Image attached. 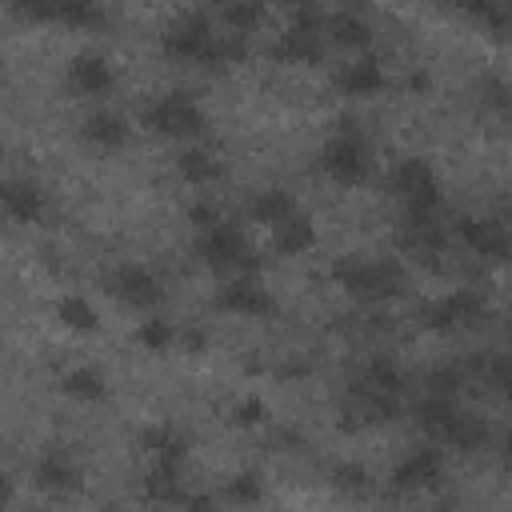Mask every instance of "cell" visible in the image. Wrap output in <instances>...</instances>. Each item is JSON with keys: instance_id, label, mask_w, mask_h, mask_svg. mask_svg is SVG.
<instances>
[{"instance_id": "obj_29", "label": "cell", "mask_w": 512, "mask_h": 512, "mask_svg": "<svg viewBox=\"0 0 512 512\" xmlns=\"http://www.w3.org/2000/svg\"><path fill=\"white\" fill-rule=\"evenodd\" d=\"M176 168H180V176H184V180H192V184H208V180H216V176H220V164H216L208 152H200V148L184 152V156L176 160Z\"/></svg>"}, {"instance_id": "obj_23", "label": "cell", "mask_w": 512, "mask_h": 512, "mask_svg": "<svg viewBox=\"0 0 512 512\" xmlns=\"http://www.w3.org/2000/svg\"><path fill=\"white\" fill-rule=\"evenodd\" d=\"M260 224H284L288 216H296V200L284 192V188H268V192H260L256 200H252V208H248Z\"/></svg>"}, {"instance_id": "obj_6", "label": "cell", "mask_w": 512, "mask_h": 512, "mask_svg": "<svg viewBox=\"0 0 512 512\" xmlns=\"http://www.w3.org/2000/svg\"><path fill=\"white\" fill-rule=\"evenodd\" d=\"M392 188L408 204V212H436V204H440V184H436V172L428 168V160H404L392 172Z\"/></svg>"}, {"instance_id": "obj_36", "label": "cell", "mask_w": 512, "mask_h": 512, "mask_svg": "<svg viewBox=\"0 0 512 512\" xmlns=\"http://www.w3.org/2000/svg\"><path fill=\"white\" fill-rule=\"evenodd\" d=\"M428 388H432V396H456V388H460V368H436V372L428 376Z\"/></svg>"}, {"instance_id": "obj_13", "label": "cell", "mask_w": 512, "mask_h": 512, "mask_svg": "<svg viewBox=\"0 0 512 512\" xmlns=\"http://www.w3.org/2000/svg\"><path fill=\"white\" fill-rule=\"evenodd\" d=\"M68 88L80 92V96H100L112 88V64L96 52H80L72 64H68Z\"/></svg>"}, {"instance_id": "obj_16", "label": "cell", "mask_w": 512, "mask_h": 512, "mask_svg": "<svg viewBox=\"0 0 512 512\" xmlns=\"http://www.w3.org/2000/svg\"><path fill=\"white\" fill-rule=\"evenodd\" d=\"M144 496L152 504H184L188 492L180 484V464H168V460H156V468L144 476Z\"/></svg>"}, {"instance_id": "obj_43", "label": "cell", "mask_w": 512, "mask_h": 512, "mask_svg": "<svg viewBox=\"0 0 512 512\" xmlns=\"http://www.w3.org/2000/svg\"><path fill=\"white\" fill-rule=\"evenodd\" d=\"M436 512H448V508H436Z\"/></svg>"}, {"instance_id": "obj_22", "label": "cell", "mask_w": 512, "mask_h": 512, "mask_svg": "<svg viewBox=\"0 0 512 512\" xmlns=\"http://www.w3.org/2000/svg\"><path fill=\"white\" fill-rule=\"evenodd\" d=\"M316 244V228H312V220L308 216H288L284 224H276V248L284 252V256H296V252H308Z\"/></svg>"}, {"instance_id": "obj_25", "label": "cell", "mask_w": 512, "mask_h": 512, "mask_svg": "<svg viewBox=\"0 0 512 512\" xmlns=\"http://www.w3.org/2000/svg\"><path fill=\"white\" fill-rule=\"evenodd\" d=\"M56 316L68 324V328H76V332H92L100 320H96V308L84 300V296H60L56 300Z\"/></svg>"}, {"instance_id": "obj_27", "label": "cell", "mask_w": 512, "mask_h": 512, "mask_svg": "<svg viewBox=\"0 0 512 512\" xmlns=\"http://www.w3.org/2000/svg\"><path fill=\"white\" fill-rule=\"evenodd\" d=\"M332 484H336V492H344V496H356V500H364V496H372V476L360 468V464H336L332 468Z\"/></svg>"}, {"instance_id": "obj_7", "label": "cell", "mask_w": 512, "mask_h": 512, "mask_svg": "<svg viewBox=\"0 0 512 512\" xmlns=\"http://www.w3.org/2000/svg\"><path fill=\"white\" fill-rule=\"evenodd\" d=\"M484 312H488L484 296L476 288H460V292H452V296H444V300H436L428 308V324L440 328V332H448V328H472V324L484 320Z\"/></svg>"}, {"instance_id": "obj_24", "label": "cell", "mask_w": 512, "mask_h": 512, "mask_svg": "<svg viewBox=\"0 0 512 512\" xmlns=\"http://www.w3.org/2000/svg\"><path fill=\"white\" fill-rule=\"evenodd\" d=\"M484 440H488V424H484L480 416H468V412H460L456 424H452L448 436H444V444H452V448H460V452H476Z\"/></svg>"}, {"instance_id": "obj_9", "label": "cell", "mask_w": 512, "mask_h": 512, "mask_svg": "<svg viewBox=\"0 0 512 512\" xmlns=\"http://www.w3.org/2000/svg\"><path fill=\"white\" fill-rule=\"evenodd\" d=\"M216 304L224 312H236V316H268L272 312V292L260 280H252V276H240V280L220 288Z\"/></svg>"}, {"instance_id": "obj_33", "label": "cell", "mask_w": 512, "mask_h": 512, "mask_svg": "<svg viewBox=\"0 0 512 512\" xmlns=\"http://www.w3.org/2000/svg\"><path fill=\"white\" fill-rule=\"evenodd\" d=\"M136 340H140L148 352H164V348L172 344V324H168V320H144V324L136 328Z\"/></svg>"}, {"instance_id": "obj_30", "label": "cell", "mask_w": 512, "mask_h": 512, "mask_svg": "<svg viewBox=\"0 0 512 512\" xmlns=\"http://www.w3.org/2000/svg\"><path fill=\"white\" fill-rule=\"evenodd\" d=\"M364 384H368V388H376V392L396 396V392L404 388V376H400V368H396L388 356H376V360L368 364V372H364Z\"/></svg>"}, {"instance_id": "obj_11", "label": "cell", "mask_w": 512, "mask_h": 512, "mask_svg": "<svg viewBox=\"0 0 512 512\" xmlns=\"http://www.w3.org/2000/svg\"><path fill=\"white\" fill-rule=\"evenodd\" d=\"M396 240H400V248H408V252L432 256V252L444 248V228L436 224L432 212H408L404 224L396 228Z\"/></svg>"}, {"instance_id": "obj_34", "label": "cell", "mask_w": 512, "mask_h": 512, "mask_svg": "<svg viewBox=\"0 0 512 512\" xmlns=\"http://www.w3.org/2000/svg\"><path fill=\"white\" fill-rule=\"evenodd\" d=\"M464 12H468V16H476V20H488L492 28H508V24H512V8H500V4H492V0L464 4Z\"/></svg>"}, {"instance_id": "obj_19", "label": "cell", "mask_w": 512, "mask_h": 512, "mask_svg": "<svg viewBox=\"0 0 512 512\" xmlns=\"http://www.w3.org/2000/svg\"><path fill=\"white\" fill-rule=\"evenodd\" d=\"M320 52H324L320 36L300 32V28H288V32L276 40V48H272L276 60H292V64H312V60H320Z\"/></svg>"}, {"instance_id": "obj_39", "label": "cell", "mask_w": 512, "mask_h": 512, "mask_svg": "<svg viewBox=\"0 0 512 512\" xmlns=\"http://www.w3.org/2000/svg\"><path fill=\"white\" fill-rule=\"evenodd\" d=\"M188 216H192V224H200V228H204V232H208V228H216V224H220V216H216V208H208V204H196V208H192V212H188Z\"/></svg>"}, {"instance_id": "obj_42", "label": "cell", "mask_w": 512, "mask_h": 512, "mask_svg": "<svg viewBox=\"0 0 512 512\" xmlns=\"http://www.w3.org/2000/svg\"><path fill=\"white\" fill-rule=\"evenodd\" d=\"M504 464L512 468V436H508V444H504Z\"/></svg>"}, {"instance_id": "obj_41", "label": "cell", "mask_w": 512, "mask_h": 512, "mask_svg": "<svg viewBox=\"0 0 512 512\" xmlns=\"http://www.w3.org/2000/svg\"><path fill=\"white\" fill-rule=\"evenodd\" d=\"M184 348H188V352H200V348H204V332H200V328H188V332H184Z\"/></svg>"}, {"instance_id": "obj_2", "label": "cell", "mask_w": 512, "mask_h": 512, "mask_svg": "<svg viewBox=\"0 0 512 512\" xmlns=\"http://www.w3.org/2000/svg\"><path fill=\"white\" fill-rule=\"evenodd\" d=\"M340 128H344V132L332 136V140L320 148V168H324L336 184H360V180L368 176V148H364V140L352 132L348 120H344Z\"/></svg>"}, {"instance_id": "obj_12", "label": "cell", "mask_w": 512, "mask_h": 512, "mask_svg": "<svg viewBox=\"0 0 512 512\" xmlns=\"http://www.w3.org/2000/svg\"><path fill=\"white\" fill-rule=\"evenodd\" d=\"M32 476H36V484H40L44 492H76V488H80V468L72 464V456H68L64 448H48V452L36 460Z\"/></svg>"}, {"instance_id": "obj_3", "label": "cell", "mask_w": 512, "mask_h": 512, "mask_svg": "<svg viewBox=\"0 0 512 512\" xmlns=\"http://www.w3.org/2000/svg\"><path fill=\"white\" fill-rule=\"evenodd\" d=\"M196 252H200V260L212 264V268H256V256H252L244 232H240L236 224H228V220H220L216 228H208V232L196 240Z\"/></svg>"}, {"instance_id": "obj_1", "label": "cell", "mask_w": 512, "mask_h": 512, "mask_svg": "<svg viewBox=\"0 0 512 512\" xmlns=\"http://www.w3.org/2000/svg\"><path fill=\"white\" fill-rule=\"evenodd\" d=\"M336 284L356 300H388L404 292V268L396 260H356L344 256L332 264Z\"/></svg>"}, {"instance_id": "obj_18", "label": "cell", "mask_w": 512, "mask_h": 512, "mask_svg": "<svg viewBox=\"0 0 512 512\" xmlns=\"http://www.w3.org/2000/svg\"><path fill=\"white\" fill-rule=\"evenodd\" d=\"M80 136L96 148H120L128 140V124L116 116V112H92L84 124H80Z\"/></svg>"}, {"instance_id": "obj_32", "label": "cell", "mask_w": 512, "mask_h": 512, "mask_svg": "<svg viewBox=\"0 0 512 512\" xmlns=\"http://www.w3.org/2000/svg\"><path fill=\"white\" fill-rule=\"evenodd\" d=\"M224 496H228L232 504H256V500H260V476H256V472H236V476L228 480Z\"/></svg>"}, {"instance_id": "obj_17", "label": "cell", "mask_w": 512, "mask_h": 512, "mask_svg": "<svg viewBox=\"0 0 512 512\" xmlns=\"http://www.w3.org/2000/svg\"><path fill=\"white\" fill-rule=\"evenodd\" d=\"M340 88H344L348 96H372V92H380V88H384V68H380V60H372V56L352 60V64L340 72Z\"/></svg>"}, {"instance_id": "obj_5", "label": "cell", "mask_w": 512, "mask_h": 512, "mask_svg": "<svg viewBox=\"0 0 512 512\" xmlns=\"http://www.w3.org/2000/svg\"><path fill=\"white\" fill-rule=\"evenodd\" d=\"M144 124H148L152 132H164V136H196V132L204 128V112H200L184 92H172V96L148 104Z\"/></svg>"}, {"instance_id": "obj_35", "label": "cell", "mask_w": 512, "mask_h": 512, "mask_svg": "<svg viewBox=\"0 0 512 512\" xmlns=\"http://www.w3.org/2000/svg\"><path fill=\"white\" fill-rule=\"evenodd\" d=\"M60 20L64 24H100L104 20V12L100 8H92V4H60Z\"/></svg>"}, {"instance_id": "obj_8", "label": "cell", "mask_w": 512, "mask_h": 512, "mask_svg": "<svg viewBox=\"0 0 512 512\" xmlns=\"http://www.w3.org/2000/svg\"><path fill=\"white\" fill-rule=\"evenodd\" d=\"M108 288H112V296H116V300H124L128 308H156V304H160V296H164L160 280H156L144 264H120V268L112 272Z\"/></svg>"}, {"instance_id": "obj_40", "label": "cell", "mask_w": 512, "mask_h": 512, "mask_svg": "<svg viewBox=\"0 0 512 512\" xmlns=\"http://www.w3.org/2000/svg\"><path fill=\"white\" fill-rule=\"evenodd\" d=\"M184 508H188V512H216V500H212V496H188Z\"/></svg>"}, {"instance_id": "obj_31", "label": "cell", "mask_w": 512, "mask_h": 512, "mask_svg": "<svg viewBox=\"0 0 512 512\" xmlns=\"http://www.w3.org/2000/svg\"><path fill=\"white\" fill-rule=\"evenodd\" d=\"M220 16H224V24H228L232 32H240V36H244L248 28H256V24H260L264 8H260V4H224V12H220Z\"/></svg>"}, {"instance_id": "obj_28", "label": "cell", "mask_w": 512, "mask_h": 512, "mask_svg": "<svg viewBox=\"0 0 512 512\" xmlns=\"http://www.w3.org/2000/svg\"><path fill=\"white\" fill-rule=\"evenodd\" d=\"M328 32H332V40L336 44H344V48H352V44H368V24L360 20V16H352V12H336V16H328Z\"/></svg>"}, {"instance_id": "obj_20", "label": "cell", "mask_w": 512, "mask_h": 512, "mask_svg": "<svg viewBox=\"0 0 512 512\" xmlns=\"http://www.w3.org/2000/svg\"><path fill=\"white\" fill-rule=\"evenodd\" d=\"M416 416H420L424 432H432L436 440H444V436H448V428L456 424L460 408H456V400H452V396H428V400L416 408Z\"/></svg>"}, {"instance_id": "obj_10", "label": "cell", "mask_w": 512, "mask_h": 512, "mask_svg": "<svg viewBox=\"0 0 512 512\" xmlns=\"http://www.w3.org/2000/svg\"><path fill=\"white\" fill-rule=\"evenodd\" d=\"M460 240L472 248V252H480V256H496V260H504L508 252H512V236H508V228L500 224V220H460Z\"/></svg>"}, {"instance_id": "obj_4", "label": "cell", "mask_w": 512, "mask_h": 512, "mask_svg": "<svg viewBox=\"0 0 512 512\" xmlns=\"http://www.w3.org/2000/svg\"><path fill=\"white\" fill-rule=\"evenodd\" d=\"M212 40H216V32L208 28L204 12H184V16H176V20L168 24V32H164V52L176 56V60L204 64L208 52H212Z\"/></svg>"}, {"instance_id": "obj_26", "label": "cell", "mask_w": 512, "mask_h": 512, "mask_svg": "<svg viewBox=\"0 0 512 512\" xmlns=\"http://www.w3.org/2000/svg\"><path fill=\"white\" fill-rule=\"evenodd\" d=\"M60 388L76 400H100L104 396V376L96 368H72V372H64Z\"/></svg>"}, {"instance_id": "obj_15", "label": "cell", "mask_w": 512, "mask_h": 512, "mask_svg": "<svg viewBox=\"0 0 512 512\" xmlns=\"http://www.w3.org/2000/svg\"><path fill=\"white\" fill-rule=\"evenodd\" d=\"M4 212L20 224H36L44 216V192L32 180H4Z\"/></svg>"}, {"instance_id": "obj_37", "label": "cell", "mask_w": 512, "mask_h": 512, "mask_svg": "<svg viewBox=\"0 0 512 512\" xmlns=\"http://www.w3.org/2000/svg\"><path fill=\"white\" fill-rule=\"evenodd\" d=\"M232 420H236L240 428H252V424H260V420H264V400H256V396L240 400V404L232 408Z\"/></svg>"}, {"instance_id": "obj_21", "label": "cell", "mask_w": 512, "mask_h": 512, "mask_svg": "<svg viewBox=\"0 0 512 512\" xmlns=\"http://www.w3.org/2000/svg\"><path fill=\"white\" fill-rule=\"evenodd\" d=\"M140 444H144L148 452H156V460H168V464H180V460H184V448H188V440H184L172 424H152V428H144Z\"/></svg>"}, {"instance_id": "obj_38", "label": "cell", "mask_w": 512, "mask_h": 512, "mask_svg": "<svg viewBox=\"0 0 512 512\" xmlns=\"http://www.w3.org/2000/svg\"><path fill=\"white\" fill-rule=\"evenodd\" d=\"M492 380L504 388V396H512V356H504V360L492 364Z\"/></svg>"}, {"instance_id": "obj_14", "label": "cell", "mask_w": 512, "mask_h": 512, "mask_svg": "<svg viewBox=\"0 0 512 512\" xmlns=\"http://www.w3.org/2000/svg\"><path fill=\"white\" fill-rule=\"evenodd\" d=\"M440 468H444V460H440L436 448H416L412 456H404V460L396 464L392 484H396V488H432V484L440 480Z\"/></svg>"}]
</instances>
